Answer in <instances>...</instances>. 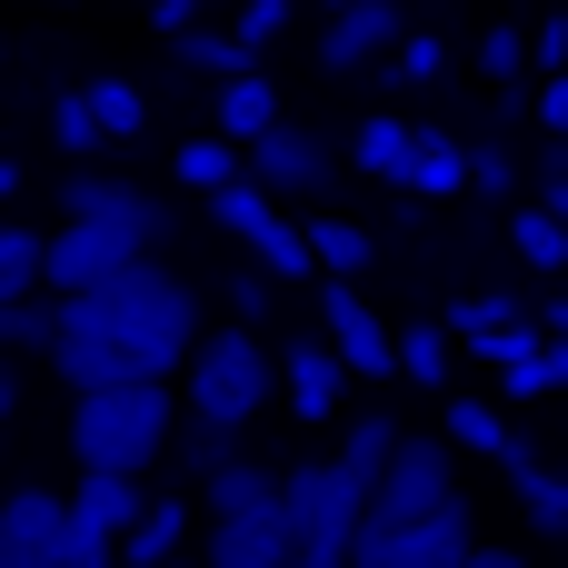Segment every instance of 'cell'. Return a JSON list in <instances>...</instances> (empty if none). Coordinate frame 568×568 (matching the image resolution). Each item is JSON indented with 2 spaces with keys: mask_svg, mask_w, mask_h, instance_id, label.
Returning <instances> with one entry per match:
<instances>
[{
  "mask_svg": "<svg viewBox=\"0 0 568 568\" xmlns=\"http://www.w3.org/2000/svg\"><path fill=\"white\" fill-rule=\"evenodd\" d=\"M240 459V429H220V419H180V469L190 479H220Z\"/></svg>",
  "mask_w": 568,
  "mask_h": 568,
  "instance_id": "29",
  "label": "cell"
},
{
  "mask_svg": "<svg viewBox=\"0 0 568 568\" xmlns=\"http://www.w3.org/2000/svg\"><path fill=\"white\" fill-rule=\"evenodd\" d=\"M0 349H10V329H0Z\"/></svg>",
  "mask_w": 568,
  "mask_h": 568,
  "instance_id": "46",
  "label": "cell"
},
{
  "mask_svg": "<svg viewBox=\"0 0 568 568\" xmlns=\"http://www.w3.org/2000/svg\"><path fill=\"white\" fill-rule=\"evenodd\" d=\"M509 489H519V509H529V529H539V539H568V479L549 469V459H539V469H519Z\"/></svg>",
  "mask_w": 568,
  "mask_h": 568,
  "instance_id": "25",
  "label": "cell"
},
{
  "mask_svg": "<svg viewBox=\"0 0 568 568\" xmlns=\"http://www.w3.org/2000/svg\"><path fill=\"white\" fill-rule=\"evenodd\" d=\"M529 110H539V130L568 150V70H559V80H539V100H529Z\"/></svg>",
  "mask_w": 568,
  "mask_h": 568,
  "instance_id": "36",
  "label": "cell"
},
{
  "mask_svg": "<svg viewBox=\"0 0 568 568\" xmlns=\"http://www.w3.org/2000/svg\"><path fill=\"white\" fill-rule=\"evenodd\" d=\"M509 250H519L529 270H568V230L549 220V210H539V200H529V210L509 220Z\"/></svg>",
  "mask_w": 568,
  "mask_h": 568,
  "instance_id": "30",
  "label": "cell"
},
{
  "mask_svg": "<svg viewBox=\"0 0 568 568\" xmlns=\"http://www.w3.org/2000/svg\"><path fill=\"white\" fill-rule=\"evenodd\" d=\"M439 439H449V449H489V459H499V449H509L519 429H509V419H499L489 399H469V389H449V429H439Z\"/></svg>",
  "mask_w": 568,
  "mask_h": 568,
  "instance_id": "24",
  "label": "cell"
},
{
  "mask_svg": "<svg viewBox=\"0 0 568 568\" xmlns=\"http://www.w3.org/2000/svg\"><path fill=\"white\" fill-rule=\"evenodd\" d=\"M50 290V230H0V310Z\"/></svg>",
  "mask_w": 568,
  "mask_h": 568,
  "instance_id": "22",
  "label": "cell"
},
{
  "mask_svg": "<svg viewBox=\"0 0 568 568\" xmlns=\"http://www.w3.org/2000/svg\"><path fill=\"white\" fill-rule=\"evenodd\" d=\"M469 568H529V559H519V549H479Z\"/></svg>",
  "mask_w": 568,
  "mask_h": 568,
  "instance_id": "41",
  "label": "cell"
},
{
  "mask_svg": "<svg viewBox=\"0 0 568 568\" xmlns=\"http://www.w3.org/2000/svg\"><path fill=\"white\" fill-rule=\"evenodd\" d=\"M280 399H290V419H310V429H329V409L349 399V369H339V349H329L320 329L280 349Z\"/></svg>",
  "mask_w": 568,
  "mask_h": 568,
  "instance_id": "12",
  "label": "cell"
},
{
  "mask_svg": "<svg viewBox=\"0 0 568 568\" xmlns=\"http://www.w3.org/2000/svg\"><path fill=\"white\" fill-rule=\"evenodd\" d=\"M399 439H409V429H399V419H379V409H359V419H349V439H339V469H349V479H369V489H379V469H389V459H399Z\"/></svg>",
  "mask_w": 568,
  "mask_h": 568,
  "instance_id": "23",
  "label": "cell"
},
{
  "mask_svg": "<svg viewBox=\"0 0 568 568\" xmlns=\"http://www.w3.org/2000/svg\"><path fill=\"white\" fill-rule=\"evenodd\" d=\"M180 549H190V499L170 489V499H150V519L120 539V568H180Z\"/></svg>",
  "mask_w": 568,
  "mask_h": 568,
  "instance_id": "15",
  "label": "cell"
},
{
  "mask_svg": "<svg viewBox=\"0 0 568 568\" xmlns=\"http://www.w3.org/2000/svg\"><path fill=\"white\" fill-rule=\"evenodd\" d=\"M190 20H200V0H150V30H180L190 40Z\"/></svg>",
  "mask_w": 568,
  "mask_h": 568,
  "instance_id": "40",
  "label": "cell"
},
{
  "mask_svg": "<svg viewBox=\"0 0 568 568\" xmlns=\"http://www.w3.org/2000/svg\"><path fill=\"white\" fill-rule=\"evenodd\" d=\"M170 180H180V190H200V200H220V190H240V180H250V150H230V140L210 130V140L170 150Z\"/></svg>",
  "mask_w": 568,
  "mask_h": 568,
  "instance_id": "18",
  "label": "cell"
},
{
  "mask_svg": "<svg viewBox=\"0 0 568 568\" xmlns=\"http://www.w3.org/2000/svg\"><path fill=\"white\" fill-rule=\"evenodd\" d=\"M329 10H349V0H329Z\"/></svg>",
  "mask_w": 568,
  "mask_h": 568,
  "instance_id": "45",
  "label": "cell"
},
{
  "mask_svg": "<svg viewBox=\"0 0 568 568\" xmlns=\"http://www.w3.org/2000/svg\"><path fill=\"white\" fill-rule=\"evenodd\" d=\"M200 349V290L160 260L120 270L110 290L90 300H60V339H50V369L90 399V389H150L170 369H190Z\"/></svg>",
  "mask_w": 568,
  "mask_h": 568,
  "instance_id": "1",
  "label": "cell"
},
{
  "mask_svg": "<svg viewBox=\"0 0 568 568\" xmlns=\"http://www.w3.org/2000/svg\"><path fill=\"white\" fill-rule=\"evenodd\" d=\"M399 40H409V10H399V0H349V10L320 20V70H329V80H339V70H379Z\"/></svg>",
  "mask_w": 568,
  "mask_h": 568,
  "instance_id": "10",
  "label": "cell"
},
{
  "mask_svg": "<svg viewBox=\"0 0 568 568\" xmlns=\"http://www.w3.org/2000/svg\"><path fill=\"white\" fill-rule=\"evenodd\" d=\"M449 320H419V329H399V369L419 379V389H449Z\"/></svg>",
  "mask_w": 568,
  "mask_h": 568,
  "instance_id": "26",
  "label": "cell"
},
{
  "mask_svg": "<svg viewBox=\"0 0 568 568\" xmlns=\"http://www.w3.org/2000/svg\"><path fill=\"white\" fill-rule=\"evenodd\" d=\"M479 70H489V90L519 80V70H529V30H489V40H479Z\"/></svg>",
  "mask_w": 568,
  "mask_h": 568,
  "instance_id": "34",
  "label": "cell"
},
{
  "mask_svg": "<svg viewBox=\"0 0 568 568\" xmlns=\"http://www.w3.org/2000/svg\"><path fill=\"white\" fill-rule=\"evenodd\" d=\"M539 320H549V339H568V300H549V310H539Z\"/></svg>",
  "mask_w": 568,
  "mask_h": 568,
  "instance_id": "44",
  "label": "cell"
},
{
  "mask_svg": "<svg viewBox=\"0 0 568 568\" xmlns=\"http://www.w3.org/2000/svg\"><path fill=\"white\" fill-rule=\"evenodd\" d=\"M90 120H100V140H140V120H150V100L130 90V80H90Z\"/></svg>",
  "mask_w": 568,
  "mask_h": 568,
  "instance_id": "28",
  "label": "cell"
},
{
  "mask_svg": "<svg viewBox=\"0 0 568 568\" xmlns=\"http://www.w3.org/2000/svg\"><path fill=\"white\" fill-rule=\"evenodd\" d=\"M270 130H280V90H270L260 70L220 80V140H230V150H250V140H270Z\"/></svg>",
  "mask_w": 568,
  "mask_h": 568,
  "instance_id": "16",
  "label": "cell"
},
{
  "mask_svg": "<svg viewBox=\"0 0 568 568\" xmlns=\"http://www.w3.org/2000/svg\"><path fill=\"white\" fill-rule=\"evenodd\" d=\"M180 60H190V70H210V80H240V70H250V50H240L230 30H190V40H180Z\"/></svg>",
  "mask_w": 568,
  "mask_h": 568,
  "instance_id": "31",
  "label": "cell"
},
{
  "mask_svg": "<svg viewBox=\"0 0 568 568\" xmlns=\"http://www.w3.org/2000/svg\"><path fill=\"white\" fill-rule=\"evenodd\" d=\"M70 449H80V469H120V479H140V469L170 449V379L70 399Z\"/></svg>",
  "mask_w": 568,
  "mask_h": 568,
  "instance_id": "4",
  "label": "cell"
},
{
  "mask_svg": "<svg viewBox=\"0 0 568 568\" xmlns=\"http://www.w3.org/2000/svg\"><path fill=\"white\" fill-rule=\"evenodd\" d=\"M0 200H20V160L10 150H0Z\"/></svg>",
  "mask_w": 568,
  "mask_h": 568,
  "instance_id": "42",
  "label": "cell"
},
{
  "mask_svg": "<svg viewBox=\"0 0 568 568\" xmlns=\"http://www.w3.org/2000/svg\"><path fill=\"white\" fill-rule=\"evenodd\" d=\"M300 230H310L320 280H359V270L379 260V230H369V220H300Z\"/></svg>",
  "mask_w": 568,
  "mask_h": 568,
  "instance_id": "19",
  "label": "cell"
},
{
  "mask_svg": "<svg viewBox=\"0 0 568 568\" xmlns=\"http://www.w3.org/2000/svg\"><path fill=\"white\" fill-rule=\"evenodd\" d=\"M529 70H539V80H559V70H568V10H549V20L529 30Z\"/></svg>",
  "mask_w": 568,
  "mask_h": 568,
  "instance_id": "35",
  "label": "cell"
},
{
  "mask_svg": "<svg viewBox=\"0 0 568 568\" xmlns=\"http://www.w3.org/2000/svg\"><path fill=\"white\" fill-rule=\"evenodd\" d=\"M320 339L339 349L349 379H389V369H399V329H389L349 280H320Z\"/></svg>",
  "mask_w": 568,
  "mask_h": 568,
  "instance_id": "8",
  "label": "cell"
},
{
  "mask_svg": "<svg viewBox=\"0 0 568 568\" xmlns=\"http://www.w3.org/2000/svg\"><path fill=\"white\" fill-rule=\"evenodd\" d=\"M180 568H190V559H180Z\"/></svg>",
  "mask_w": 568,
  "mask_h": 568,
  "instance_id": "48",
  "label": "cell"
},
{
  "mask_svg": "<svg viewBox=\"0 0 568 568\" xmlns=\"http://www.w3.org/2000/svg\"><path fill=\"white\" fill-rule=\"evenodd\" d=\"M439 70H449V40H439V30H409V40L379 60V80H399V90H429Z\"/></svg>",
  "mask_w": 568,
  "mask_h": 568,
  "instance_id": "27",
  "label": "cell"
},
{
  "mask_svg": "<svg viewBox=\"0 0 568 568\" xmlns=\"http://www.w3.org/2000/svg\"><path fill=\"white\" fill-rule=\"evenodd\" d=\"M200 509H210V519H250V509H280V469H260V459H230L220 479H200Z\"/></svg>",
  "mask_w": 568,
  "mask_h": 568,
  "instance_id": "20",
  "label": "cell"
},
{
  "mask_svg": "<svg viewBox=\"0 0 568 568\" xmlns=\"http://www.w3.org/2000/svg\"><path fill=\"white\" fill-rule=\"evenodd\" d=\"M210 220H220V230H230V240L260 260V280H320L310 230H300V220H290L270 190H250V180H240V190H220V200H210Z\"/></svg>",
  "mask_w": 568,
  "mask_h": 568,
  "instance_id": "6",
  "label": "cell"
},
{
  "mask_svg": "<svg viewBox=\"0 0 568 568\" xmlns=\"http://www.w3.org/2000/svg\"><path fill=\"white\" fill-rule=\"evenodd\" d=\"M539 210L568 230V150H549V160H539Z\"/></svg>",
  "mask_w": 568,
  "mask_h": 568,
  "instance_id": "37",
  "label": "cell"
},
{
  "mask_svg": "<svg viewBox=\"0 0 568 568\" xmlns=\"http://www.w3.org/2000/svg\"><path fill=\"white\" fill-rule=\"evenodd\" d=\"M559 10H568V0H559Z\"/></svg>",
  "mask_w": 568,
  "mask_h": 568,
  "instance_id": "47",
  "label": "cell"
},
{
  "mask_svg": "<svg viewBox=\"0 0 568 568\" xmlns=\"http://www.w3.org/2000/svg\"><path fill=\"white\" fill-rule=\"evenodd\" d=\"M469 190H519V170L499 150H469Z\"/></svg>",
  "mask_w": 568,
  "mask_h": 568,
  "instance_id": "38",
  "label": "cell"
},
{
  "mask_svg": "<svg viewBox=\"0 0 568 568\" xmlns=\"http://www.w3.org/2000/svg\"><path fill=\"white\" fill-rule=\"evenodd\" d=\"M280 30H290V0H240V30H230V40H240V50L260 60V50L280 40Z\"/></svg>",
  "mask_w": 568,
  "mask_h": 568,
  "instance_id": "33",
  "label": "cell"
},
{
  "mask_svg": "<svg viewBox=\"0 0 568 568\" xmlns=\"http://www.w3.org/2000/svg\"><path fill=\"white\" fill-rule=\"evenodd\" d=\"M0 568H70V499L10 489L0 499Z\"/></svg>",
  "mask_w": 568,
  "mask_h": 568,
  "instance_id": "11",
  "label": "cell"
},
{
  "mask_svg": "<svg viewBox=\"0 0 568 568\" xmlns=\"http://www.w3.org/2000/svg\"><path fill=\"white\" fill-rule=\"evenodd\" d=\"M140 519H150V489H140V479H120V469H80V489H70V529H80V539H110V549H120Z\"/></svg>",
  "mask_w": 568,
  "mask_h": 568,
  "instance_id": "13",
  "label": "cell"
},
{
  "mask_svg": "<svg viewBox=\"0 0 568 568\" xmlns=\"http://www.w3.org/2000/svg\"><path fill=\"white\" fill-rule=\"evenodd\" d=\"M409 190H429V200L469 190V140H449V130H409Z\"/></svg>",
  "mask_w": 568,
  "mask_h": 568,
  "instance_id": "21",
  "label": "cell"
},
{
  "mask_svg": "<svg viewBox=\"0 0 568 568\" xmlns=\"http://www.w3.org/2000/svg\"><path fill=\"white\" fill-rule=\"evenodd\" d=\"M459 499V449L439 439V429H419V439H399V459L379 469V489H369V529H409V519H439Z\"/></svg>",
  "mask_w": 568,
  "mask_h": 568,
  "instance_id": "5",
  "label": "cell"
},
{
  "mask_svg": "<svg viewBox=\"0 0 568 568\" xmlns=\"http://www.w3.org/2000/svg\"><path fill=\"white\" fill-rule=\"evenodd\" d=\"M230 310H250V329H260V320H270V280L240 270V280H230Z\"/></svg>",
  "mask_w": 568,
  "mask_h": 568,
  "instance_id": "39",
  "label": "cell"
},
{
  "mask_svg": "<svg viewBox=\"0 0 568 568\" xmlns=\"http://www.w3.org/2000/svg\"><path fill=\"white\" fill-rule=\"evenodd\" d=\"M329 180H339V150H329L320 130L280 120L270 140H250V190H270V200H310V190H329Z\"/></svg>",
  "mask_w": 568,
  "mask_h": 568,
  "instance_id": "9",
  "label": "cell"
},
{
  "mask_svg": "<svg viewBox=\"0 0 568 568\" xmlns=\"http://www.w3.org/2000/svg\"><path fill=\"white\" fill-rule=\"evenodd\" d=\"M349 160H359L369 180H389V190H409V120H399V110H369V120L349 130Z\"/></svg>",
  "mask_w": 568,
  "mask_h": 568,
  "instance_id": "17",
  "label": "cell"
},
{
  "mask_svg": "<svg viewBox=\"0 0 568 568\" xmlns=\"http://www.w3.org/2000/svg\"><path fill=\"white\" fill-rule=\"evenodd\" d=\"M270 389H280V359L260 349V329H250V320H230V329H200V349H190V369H180V399H190V419L250 429V419L270 409Z\"/></svg>",
  "mask_w": 568,
  "mask_h": 568,
  "instance_id": "3",
  "label": "cell"
},
{
  "mask_svg": "<svg viewBox=\"0 0 568 568\" xmlns=\"http://www.w3.org/2000/svg\"><path fill=\"white\" fill-rule=\"evenodd\" d=\"M10 409H20V379H10V359H0V419H10Z\"/></svg>",
  "mask_w": 568,
  "mask_h": 568,
  "instance_id": "43",
  "label": "cell"
},
{
  "mask_svg": "<svg viewBox=\"0 0 568 568\" xmlns=\"http://www.w3.org/2000/svg\"><path fill=\"white\" fill-rule=\"evenodd\" d=\"M479 559V529H469V499H449L439 519H409V529H359L349 568H469Z\"/></svg>",
  "mask_w": 568,
  "mask_h": 568,
  "instance_id": "7",
  "label": "cell"
},
{
  "mask_svg": "<svg viewBox=\"0 0 568 568\" xmlns=\"http://www.w3.org/2000/svg\"><path fill=\"white\" fill-rule=\"evenodd\" d=\"M50 130H60V150H100V120H90V90H60V100H50Z\"/></svg>",
  "mask_w": 568,
  "mask_h": 568,
  "instance_id": "32",
  "label": "cell"
},
{
  "mask_svg": "<svg viewBox=\"0 0 568 568\" xmlns=\"http://www.w3.org/2000/svg\"><path fill=\"white\" fill-rule=\"evenodd\" d=\"M170 230V210L110 170H70L60 180V230H50V300H90L120 270L150 260V240Z\"/></svg>",
  "mask_w": 568,
  "mask_h": 568,
  "instance_id": "2",
  "label": "cell"
},
{
  "mask_svg": "<svg viewBox=\"0 0 568 568\" xmlns=\"http://www.w3.org/2000/svg\"><path fill=\"white\" fill-rule=\"evenodd\" d=\"M210 559L200 568H290V509H250V519H210V539H200Z\"/></svg>",
  "mask_w": 568,
  "mask_h": 568,
  "instance_id": "14",
  "label": "cell"
}]
</instances>
